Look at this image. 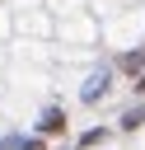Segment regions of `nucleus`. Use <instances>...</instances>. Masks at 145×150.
<instances>
[{
    "label": "nucleus",
    "instance_id": "nucleus-1",
    "mask_svg": "<svg viewBox=\"0 0 145 150\" xmlns=\"http://www.w3.org/2000/svg\"><path fill=\"white\" fill-rule=\"evenodd\" d=\"M61 127H65V117H61V112H51V117L42 122V131H47V136H51V131H61Z\"/></svg>",
    "mask_w": 145,
    "mask_h": 150
},
{
    "label": "nucleus",
    "instance_id": "nucleus-2",
    "mask_svg": "<svg viewBox=\"0 0 145 150\" xmlns=\"http://www.w3.org/2000/svg\"><path fill=\"white\" fill-rule=\"evenodd\" d=\"M140 66H145V52H131L126 56V70H140Z\"/></svg>",
    "mask_w": 145,
    "mask_h": 150
},
{
    "label": "nucleus",
    "instance_id": "nucleus-3",
    "mask_svg": "<svg viewBox=\"0 0 145 150\" xmlns=\"http://www.w3.org/2000/svg\"><path fill=\"white\" fill-rule=\"evenodd\" d=\"M136 89H140V94H145V80H140V84H136Z\"/></svg>",
    "mask_w": 145,
    "mask_h": 150
}]
</instances>
